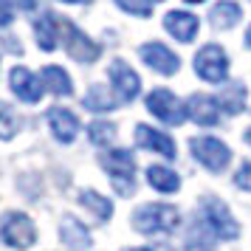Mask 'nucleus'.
Listing matches in <instances>:
<instances>
[{
  "instance_id": "6ab92c4d",
  "label": "nucleus",
  "mask_w": 251,
  "mask_h": 251,
  "mask_svg": "<svg viewBox=\"0 0 251 251\" xmlns=\"http://www.w3.org/2000/svg\"><path fill=\"white\" fill-rule=\"evenodd\" d=\"M147 181H150L152 189H158V192H164V195H172V192L181 189V178L172 170H167V167H158V164H152L147 170Z\"/></svg>"
},
{
  "instance_id": "b1692460",
  "label": "nucleus",
  "mask_w": 251,
  "mask_h": 251,
  "mask_svg": "<svg viewBox=\"0 0 251 251\" xmlns=\"http://www.w3.org/2000/svg\"><path fill=\"white\" fill-rule=\"evenodd\" d=\"M209 226H201V223H195L192 231H189V237H186V246L183 251H215L212 246V237H209Z\"/></svg>"
},
{
  "instance_id": "ddd939ff",
  "label": "nucleus",
  "mask_w": 251,
  "mask_h": 251,
  "mask_svg": "<svg viewBox=\"0 0 251 251\" xmlns=\"http://www.w3.org/2000/svg\"><path fill=\"white\" fill-rule=\"evenodd\" d=\"M136 144L144 150H152L164 158H175V141L161 130H152L150 125H138L136 127Z\"/></svg>"
},
{
  "instance_id": "1a4fd4ad",
  "label": "nucleus",
  "mask_w": 251,
  "mask_h": 251,
  "mask_svg": "<svg viewBox=\"0 0 251 251\" xmlns=\"http://www.w3.org/2000/svg\"><path fill=\"white\" fill-rule=\"evenodd\" d=\"M107 74H110V82H113V91L119 93V99L122 102H133L138 96V91H141V79H138V74L127 62H122V59H113L110 62V68H107Z\"/></svg>"
},
{
  "instance_id": "0eeeda50",
  "label": "nucleus",
  "mask_w": 251,
  "mask_h": 251,
  "mask_svg": "<svg viewBox=\"0 0 251 251\" xmlns=\"http://www.w3.org/2000/svg\"><path fill=\"white\" fill-rule=\"evenodd\" d=\"M62 40H65V51H68V57L76 59V62H82V65L96 62L99 54H102V48L96 46L82 28H76V25L68 23V20H62Z\"/></svg>"
},
{
  "instance_id": "aec40b11",
  "label": "nucleus",
  "mask_w": 251,
  "mask_h": 251,
  "mask_svg": "<svg viewBox=\"0 0 251 251\" xmlns=\"http://www.w3.org/2000/svg\"><path fill=\"white\" fill-rule=\"evenodd\" d=\"M79 203L85 206V209H91L93 215H96V220H110V217H113V203H110L104 195L93 192V189H82Z\"/></svg>"
},
{
  "instance_id": "72a5a7b5",
  "label": "nucleus",
  "mask_w": 251,
  "mask_h": 251,
  "mask_svg": "<svg viewBox=\"0 0 251 251\" xmlns=\"http://www.w3.org/2000/svg\"><path fill=\"white\" fill-rule=\"evenodd\" d=\"M246 141H249V144H251V127H249V130H246Z\"/></svg>"
},
{
  "instance_id": "c756f323",
  "label": "nucleus",
  "mask_w": 251,
  "mask_h": 251,
  "mask_svg": "<svg viewBox=\"0 0 251 251\" xmlns=\"http://www.w3.org/2000/svg\"><path fill=\"white\" fill-rule=\"evenodd\" d=\"M20 9H34V0H17Z\"/></svg>"
},
{
  "instance_id": "f257e3e1",
  "label": "nucleus",
  "mask_w": 251,
  "mask_h": 251,
  "mask_svg": "<svg viewBox=\"0 0 251 251\" xmlns=\"http://www.w3.org/2000/svg\"><path fill=\"white\" fill-rule=\"evenodd\" d=\"M181 226V212L172 203H144L133 212V228L141 234H170Z\"/></svg>"
},
{
  "instance_id": "4be33fe9",
  "label": "nucleus",
  "mask_w": 251,
  "mask_h": 251,
  "mask_svg": "<svg viewBox=\"0 0 251 251\" xmlns=\"http://www.w3.org/2000/svg\"><path fill=\"white\" fill-rule=\"evenodd\" d=\"M240 14L243 12H240L237 3H231V0H220L215 9H212L209 17H212V25H215V28H231V25L240 20Z\"/></svg>"
},
{
  "instance_id": "4468645a",
  "label": "nucleus",
  "mask_w": 251,
  "mask_h": 251,
  "mask_svg": "<svg viewBox=\"0 0 251 251\" xmlns=\"http://www.w3.org/2000/svg\"><path fill=\"white\" fill-rule=\"evenodd\" d=\"M186 116L201 127H215L217 122H220V107H217V102L212 99V96L195 93L192 99L186 102Z\"/></svg>"
},
{
  "instance_id": "6e6552de",
  "label": "nucleus",
  "mask_w": 251,
  "mask_h": 251,
  "mask_svg": "<svg viewBox=\"0 0 251 251\" xmlns=\"http://www.w3.org/2000/svg\"><path fill=\"white\" fill-rule=\"evenodd\" d=\"M203 220L206 226L215 231L220 240H237L240 234V226L234 215L228 212V206L223 201H217V198H206L203 201Z\"/></svg>"
},
{
  "instance_id": "f704fd0d",
  "label": "nucleus",
  "mask_w": 251,
  "mask_h": 251,
  "mask_svg": "<svg viewBox=\"0 0 251 251\" xmlns=\"http://www.w3.org/2000/svg\"><path fill=\"white\" fill-rule=\"evenodd\" d=\"M186 3H203V0H186Z\"/></svg>"
},
{
  "instance_id": "bb28decb",
  "label": "nucleus",
  "mask_w": 251,
  "mask_h": 251,
  "mask_svg": "<svg viewBox=\"0 0 251 251\" xmlns=\"http://www.w3.org/2000/svg\"><path fill=\"white\" fill-rule=\"evenodd\" d=\"M119 9H125L127 14H136V17H150L152 14V0H116Z\"/></svg>"
},
{
  "instance_id": "2eb2a0df",
  "label": "nucleus",
  "mask_w": 251,
  "mask_h": 251,
  "mask_svg": "<svg viewBox=\"0 0 251 251\" xmlns=\"http://www.w3.org/2000/svg\"><path fill=\"white\" fill-rule=\"evenodd\" d=\"M59 240L74 251L91 249V231H88V226H85L82 220H76L74 215L62 217V223H59Z\"/></svg>"
},
{
  "instance_id": "393cba45",
  "label": "nucleus",
  "mask_w": 251,
  "mask_h": 251,
  "mask_svg": "<svg viewBox=\"0 0 251 251\" xmlns=\"http://www.w3.org/2000/svg\"><path fill=\"white\" fill-rule=\"evenodd\" d=\"M17 130H20L17 113H14L9 104L0 102V138H3V141H12V138L17 136Z\"/></svg>"
},
{
  "instance_id": "5701e85b",
  "label": "nucleus",
  "mask_w": 251,
  "mask_h": 251,
  "mask_svg": "<svg viewBox=\"0 0 251 251\" xmlns=\"http://www.w3.org/2000/svg\"><path fill=\"white\" fill-rule=\"evenodd\" d=\"M220 104H223V110L231 116H237L243 107H246V88L243 85H228L226 91L220 93Z\"/></svg>"
},
{
  "instance_id": "412c9836",
  "label": "nucleus",
  "mask_w": 251,
  "mask_h": 251,
  "mask_svg": "<svg viewBox=\"0 0 251 251\" xmlns=\"http://www.w3.org/2000/svg\"><path fill=\"white\" fill-rule=\"evenodd\" d=\"M82 104H85L88 110H93V113H107V110H113L116 107V99H113V93L107 91L104 85H93L91 91L85 93Z\"/></svg>"
},
{
  "instance_id": "423d86ee",
  "label": "nucleus",
  "mask_w": 251,
  "mask_h": 251,
  "mask_svg": "<svg viewBox=\"0 0 251 251\" xmlns=\"http://www.w3.org/2000/svg\"><path fill=\"white\" fill-rule=\"evenodd\" d=\"M195 71H198V76L206 82H223L228 76V57L226 51L217 46V43H209L198 51V57H195Z\"/></svg>"
},
{
  "instance_id": "a878e982",
  "label": "nucleus",
  "mask_w": 251,
  "mask_h": 251,
  "mask_svg": "<svg viewBox=\"0 0 251 251\" xmlns=\"http://www.w3.org/2000/svg\"><path fill=\"white\" fill-rule=\"evenodd\" d=\"M88 138L96 147H104V144H110L116 138V125H110V122H93L88 127Z\"/></svg>"
},
{
  "instance_id": "cd10ccee",
  "label": "nucleus",
  "mask_w": 251,
  "mask_h": 251,
  "mask_svg": "<svg viewBox=\"0 0 251 251\" xmlns=\"http://www.w3.org/2000/svg\"><path fill=\"white\" fill-rule=\"evenodd\" d=\"M234 183H237L240 189L251 192V164H249V161H246V164L237 170V175H234Z\"/></svg>"
},
{
  "instance_id": "a211bd4d",
  "label": "nucleus",
  "mask_w": 251,
  "mask_h": 251,
  "mask_svg": "<svg viewBox=\"0 0 251 251\" xmlns=\"http://www.w3.org/2000/svg\"><path fill=\"white\" fill-rule=\"evenodd\" d=\"M43 85L54 96H71L74 93V82H71V76L59 65H46L43 68Z\"/></svg>"
},
{
  "instance_id": "473e14b6",
  "label": "nucleus",
  "mask_w": 251,
  "mask_h": 251,
  "mask_svg": "<svg viewBox=\"0 0 251 251\" xmlns=\"http://www.w3.org/2000/svg\"><path fill=\"white\" fill-rule=\"evenodd\" d=\"M130 251H152V249H147V246H138V249H130Z\"/></svg>"
},
{
  "instance_id": "f8f14e48",
  "label": "nucleus",
  "mask_w": 251,
  "mask_h": 251,
  "mask_svg": "<svg viewBox=\"0 0 251 251\" xmlns=\"http://www.w3.org/2000/svg\"><path fill=\"white\" fill-rule=\"evenodd\" d=\"M48 127H51L57 141L71 144L76 138V133H79V119L71 113L68 107H51L48 110Z\"/></svg>"
},
{
  "instance_id": "f03ea898",
  "label": "nucleus",
  "mask_w": 251,
  "mask_h": 251,
  "mask_svg": "<svg viewBox=\"0 0 251 251\" xmlns=\"http://www.w3.org/2000/svg\"><path fill=\"white\" fill-rule=\"evenodd\" d=\"M102 170L110 175V183H113V189L119 195H133L136 192V158L127 152V150H110V152H104L102 158Z\"/></svg>"
},
{
  "instance_id": "9b49d317",
  "label": "nucleus",
  "mask_w": 251,
  "mask_h": 251,
  "mask_svg": "<svg viewBox=\"0 0 251 251\" xmlns=\"http://www.w3.org/2000/svg\"><path fill=\"white\" fill-rule=\"evenodd\" d=\"M9 82H12V91H14L17 99H23V102H28V104L40 102V96H43V85H40V79H37L28 68H23V65L12 68Z\"/></svg>"
},
{
  "instance_id": "7ed1b4c3",
  "label": "nucleus",
  "mask_w": 251,
  "mask_h": 251,
  "mask_svg": "<svg viewBox=\"0 0 251 251\" xmlns=\"http://www.w3.org/2000/svg\"><path fill=\"white\" fill-rule=\"evenodd\" d=\"M0 240L9 249L25 251L37 243V226L25 212H6L0 220Z\"/></svg>"
},
{
  "instance_id": "20e7f679",
  "label": "nucleus",
  "mask_w": 251,
  "mask_h": 251,
  "mask_svg": "<svg viewBox=\"0 0 251 251\" xmlns=\"http://www.w3.org/2000/svg\"><path fill=\"white\" fill-rule=\"evenodd\" d=\"M189 147H192V155L209 172H223L228 167V161H231V150L215 136H198L189 141Z\"/></svg>"
},
{
  "instance_id": "c85d7f7f",
  "label": "nucleus",
  "mask_w": 251,
  "mask_h": 251,
  "mask_svg": "<svg viewBox=\"0 0 251 251\" xmlns=\"http://www.w3.org/2000/svg\"><path fill=\"white\" fill-rule=\"evenodd\" d=\"M12 23V3L9 0H0V25Z\"/></svg>"
},
{
  "instance_id": "f3484780",
  "label": "nucleus",
  "mask_w": 251,
  "mask_h": 251,
  "mask_svg": "<svg viewBox=\"0 0 251 251\" xmlns=\"http://www.w3.org/2000/svg\"><path fill=\"white\" fill-rule=\"evenodd\" d=\"M57 31H59V23L51 12L37 17L34 34H37V46L43 48V51H54V48H57Z\"/></svg>"
},
{
  "instance_id": "9d476101",
  "label": "nucleus",
  "mask_w": 251,
  "mask_h": 251,
  "mask_svg": "<svg viewBox=\"0 0 251 251\" xmlns=\"http://www.w3.org/2000/svg\"><path fill=\"white\" fill-rule=\"evenodd\" d=\"M138 57L144 59L152 71L164 74V76H172L175 71L181 68V59L175 57L164 43H144V46L138 48Z\"/></svg>"
},
{
  "instance_id": "39448f33",
  "label": "nucleus",
  "mask_w": 251,
  "mask_h": 251,
  "mask_svg": "<svg viewBox=\"0 0 251 251\" xmlns=\"http://www.w3.org/2000/svg\"><path fill=\"white\" fill-rule=\"evenodd\" d=\"M147 110L155 119H161L164 125H172L178 127L183 125V119H186V107L178 102V96L167 88H155V91H150L147 96Z\"/></svg>"
},
{
  "instance_id": "7c9ffc66",
  "label": "nucleus",
  "mask_w": 251,
  "mask_h": 251,
  "mask_svg": "<svg viewBox=\"0 0 251 251\" xmlns=\"http://www.w3.org/2000/svg\"><path fill=\"white\" fill-rule=\"evenodd\" d=\"M246 46L251 48V25H249V31H246Z\"/></svg>"
},
{
  "instance_id": "2f4dec72",
  "label": "nucleus",
  "mask_w": 251,
  "mask_h": 251,
  "mask_svg": "<svg viewBox=\"0 0 251 251\" xmlns=\"http://www.w3.org/2000/svg\"><path fill=\"white\" fill-rule=\"evenodd\" d=\"M62 3H91V0H62Z\"/></svg>"
},
{
  "instance_id": "dca6fc26",
  "label": "nucleus",
  "mask_w": 251,
  "mask_h": 251,
  "mask_svg": "<svg viewBox=\"0 0 251 251\" xmlns=\"http://www.w3.org/2000/svg\"><path fill=\"white\" fill-rule=\"evenodd\" d=\"M198 17L189 12H170L164 17V28L170 31L175 40H181V43H192L195 34H198Z\"/></svg>"
}]
</instances>
